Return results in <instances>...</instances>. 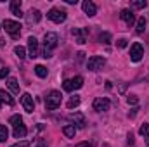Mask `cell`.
<instances>
[{"label":"cell","mask_w":149,"mask_h":147,"mask_svg":"<svg viewBox=\"0 0 149 147\" xmlns=\"http://www.w3.org/2000/svg\"><path fill=\"white\" fill-rule=\"evenodd\" d=\"M146 5H148L146 0H134V2H132V7H134V9H144Z\"/></svg>","instance_id":"27"},{"label":"cell","mask_w":149,"mask_h":147,"mask_svg":"<svg viewBox=\"0 0 149 147\" xmlns=\"http://www.w3.org/2000/svg\"><path fill=\"white\" fill-rule=\"evenodd\" d=\"M81 9H83V12H85L87 16H90V17L97 14V7H95V3L90 2V0H85V2L81 3Z\"/></svg>","instance_id":"14"},{"label":"cell","mask_w":149,"mask_h":147,"mask_svg":"<svg viewBox=\"0 0 149 147\" xmlns=\"http://www.w3.org/2000/svg\"><path fill=\"white\" fill-rule=\"evenodd\" d=\"M76 147H92V144H88V142H81V144H78Z\"/></svg>","instance_id":"34"},{"label":"cell","mask_w":149,"mask_h":147,"mask_svg":"<svg viewBox=\"0 0 149 147\" xmlns=\"http://www.w3.org/2000/svg\"><path fill=\"white\" fill-rule=\"evenodd\" d=\"M5 76H9V69L7 68H2L0 69V78H5Z\"/></svg>","instance_id":"33"},{"label":"cell","mask_w":149,"mask_h":147,"mask_svg":"<svg viewBox=\"0 0 149 147\" xmlns=\"http://www.w3.org/2000/svg\"><path fill=\"white\" fill-rule=\"evenodd\" d=\"M142 55H144V47H142L139 42H135V43L130 47V59H132L134 62H139V61L142 59Z\"/></svg>","instance_id":"7"},{"label":"cell","mask_w":149,"mask_h":147,"mask_svg":"<svg viewBox=\"0 0 149 147\" xmlns=\"http://www.w3.org/2000/svg\"><path fill=\"white\" fill-rule=\"evenodd\" d=\"M57 42H59V37H57L56 33H45V37H43V45H45V49H43V50L52 52V49L57 47Z\"/></svg>","instance_id":"6"},{"label":"cell","mask_w":149,"mask_h":147,"mask_svg":"<svg viewBox=\"0 0 149 147\" xmlns=\"http://www.w3.org/2000/svg\"><path fill=\"white\" fill-rule=\"evenodd\" d=\"M139 133H141V137H144V140H146V144L149 146V123H144V125L141 126V130H139Z\"/></svg>","instance_id":"22"},{"label":"cell","mask_w":149,"mask_h":147,"mask_svg":"<svg viewBox=\"0 0 149 147\" xmlns=\"http://www.w3.org/2000/svg\"><path fill=\"white\" fill-rule=\"evenodd\" d=\"M81 87H83V78L81 76H74L71 80H64V83H63V88L66 92H73V90H78Z\"/></svg>","instance_id":"5"},{"label":"cell","mask_w":149,"mask_h":147,"mask_svg":"<svg viewBox=\"0 0 149 147\" xmlns=\"http://www.w3.org/2000/svg\"><path fill=\"white\" fill-rule=\"evenodd\" d=\"M127 142H128V144H130V146H132V144H134V135H132V133H128V140H127Z\"/></svg>","instance_id":"35"},{"label":"cell","mask_w":149,"mask_h":147,"mask_svg":"<svg viewBox=\"0 0 149 147\" xmlns=\"http://www.w3.org/2000/svg\"><path fill=\"white\" fill-rule=\"evenodd\" d=\"M37 147H47V142H45V140H40L37 144Z\"/></svg>","instance_id":"36"},{"label":"cell","mask_w":149,"mask_h":147,"mask_svg":"<svg viewBox=\"0 0 149 147\" xmlns=\"http://www.w3.org/2000/svg\"><path fill=\"white\" fill-rule=\"evenodd\" d=\"M7 87L12 94H19V85H17V80L16 78H9L7 80Z\"/></svg>","instance_id":"20"},{"label":"cell","mask_w":149,"mask_h":147,"mask_svg":"<svg viewBox=\"0 0 149 147\" xmlns=\"http://www.w3.org/2000/svg\"><path fill=\"white\" fill-rule=\"evenodd\" d=\"M21 104H23V107H24L26 112H33V111H35V102H33V97H31L30 94H23Z\"/></svg>","instance_id":"9"},{"label":"cell","mask_w":149,"mask_h":147,"mask_svg":"<svg viewBox=\"0 0 149 147\" xmlns=\"http://www.w3.org/2000/svg\"><path fill=\"white\" fill-rule=\"evenodd\" d=\"M73 35L76 37V43L83 45V43H87V35H88V30H87V28H83V30L74 28V30H73Z\"/></svg>","instance_id":"13"},{"label":"cell","mask_w":149,"mask_h":147,"mask_svg":"<svg viewBox=\"0 0 149 147\" xmlns=\"http://www.w3.org/2000/svg\"><path fill=\"white\" fill-rule=\"evenodd\" d=\"M47 17L50 19V21H54V23H64L66 21V17H68V14H66V10H63V9H50L49 12H47Z\"/></svg>","instance_id":"3"},{"label":"cell","mask_w":149,"mask_h":147,"mask_svg":"<svg viewBox=\"0 0 149 147\" xmlns=\"http://www.w3.org/2000/svg\"><path fill=\"white\" fill-rule=\"evenodd\" d=\"M106 64V59L101 57V55H92L88 61H87V69L88 71H99L102 69V66Z\"/></svg>","instance_id":"4"},{"label":"cell","mask_w":149,"mask_h":147,"mask_svg":"<svg viewBox=\"0 0 149 147\" xmlns=\"http://www.w3.org/2000/svg\"><path fill=\"white\" fill-rule=\"evenodd\" d=\"M109 106H111V102H109V99H106V97H97V99L94 101V109L99 111V112L109 111Z\"/></svg>","instance_id":"8"},{"label":"cell","mask_w":149,"mask_h":147,"mask_svg":"<svg viewBox=\"0 0 149 147\" xmlns=\"http://www.w3.org/2000/svg\"><path fill=\"white\" fill-rule=\"evenodd\" d=\"M106 88H108V90H111V88H113V85H111V81H106Z\"/></svg>","instance_id":"37"},{"label":"cell","mask_w":149,"mask_h":147,"mask_svg":"<svg viewBox=\"0 0 149 147\" xmlns=\"http://www.w3.org/2000/svg\"><path fill=\"white\" fill-rule=\"evenodd\" d=\"M35 74H37L38 78H47L49 69H47L45 66H42V64H37V66H35Z\"/></svg>","instance_id":"21"},{"label":"cell","mask_w":149,"mask_h":147,"mask_svg":"<svg viewBox=\"0 0 149 147\" xmlns=\"http://www.w3.org/2000/svg\"><path fill=\"white\" fill-rule=\"evenodd\" d=\"M61 99H63L61 92H57V90H52V92L47 95V99H45V106H47V109H50V111L57 109V107L61 106Z\"/></svg>","instance_id":"1"},{"label":"cell","mask_w":149,"mask_h":147,"mask_svg":"<svg viewBox=\"0 0 149 147\" xmlns=\"http://www.w3.org/2000/svg\"><path fill=\"white\" fill-rule=\"evenodd\" d=\"M70 119L73 121L78 128H85V125H87V121H85V116H83L81 112H71V114H70ZM74 125H73V126H74Z\"/></svg>","instance_id":"11"},{"label":"cell","mask_w":149,"mask_h":147,"mask_svg":"<svg viewBox=\"0 0 149 147\" xmlns=\"http://www.w3.org/2000/svg\"><path fill=\"white\" fill-rule=\"evenodd\" d=\"M10 147H30V142L28 140H21V142H17V144H14Z\"/></svg>","instance_id":"31"},{"label":"cell","mask_w":149,"mask_h":147,"mask_svg":"<svg viewBox=\"0 0 149 147\" xmlns=\"http://www.w3.org/2000/svg\"><path fill=\"white\" fill-rule=\"evenodd\" d=\"M120 17L125 21L127 26H134V23H135V16H134V12H132L130 9H123V10L120 12Z\"/></svg>","instance_id":"10"},{"label":"cell","mask_w":149,"mask_h":147,"mask_svg":"<svg viewBox=\"0 0 149 147\" xmlns=\"http://www.w3.org/2000/svg\"><path fill=\"white\" fill-rule=\"evenodd\" d=\"M3 30H5L12 38H17L19 33H21V24H19L17 21H9V19H5V21H3Z\"/></svg>","instance_id":"2"},{"label":"cell","mask_w":149,"mask_h":147,"mask_svg":"<svg viewBox=\"0 0 149 147\" xmlns=\"http://www.w3.org/2000/svg\"><path fill=\"white\" fill-rule=\"evenodd\" d=\"M28 50H30V57L31 59L38 57V40L35 37L28 38Z\"/></svg>","instance_id":"12"},{"label":"cell","mask_w":149,"mask_h":147,"mask_svg":"<svg viewBox=\"0 0 149 147\" xmlns=\"http://www.w3.org/2000/svg\"><path fill=\"white\" fill-rule=\"evenodd\" d=\"M99 40H101L102 43H109V42H111V35H109V33H101V35H99Z\"/></svg>","instance_id":"29"},{"label":"cell","mask_w":149,"mask_h":147,"mask_svg":"<svg viewBox=\"0 0 149 147\" xmlns=\"http://www.w3.org/2000/svg\"><path fill=\"white\" fill-rule=\"evenodd\" d=\"M116 45H118L120 49H125V47H127V40H125V38H120V40L116 42Z\"/></svg>","instance_id":"32"},{"label":"cell","mask_w":149,"mask_h":147,"mask_svg":"<svg viewBox=\"0 0 149 147\" xmlns=\"http://www.w3.org/2000/svg\"><path fill=\"white\" fill-rule=\"evenodd\" d=\"M9 123L16 128V126H19V125H23V118L19 116V114H14V116H10V119H9Z\"/></svg>","instance_id":"25"},{"label":"cell","mask_w":149,"mask_h":147,"mask_svg":"<svg viewBox=\"0 0 149 147\" xmlns=\"http://www.w3.org/2000/svg\"><path fill=\"white\" fill-rule=\"evenodd\" d=\"M40 17H42V14H40L38 9H31V10L26 14V21H28V24H37L38 21H40Z\"/></svg>","instance_id":"15"},{"label":"cell","mask_w":149,"mask_h":147,"mask_svg":"<svg viewBox=\"0 0 149 147\" xmlns=\"http://www.w3.org/2000/svg\"><path fill=\"white\" fill-rule=\"evenodd\" d=\"M146 26H148V21H146V17H144V16H142V17H139V21H137V28H135L137 35H142V33L146 31Z\"/></svg>","instance_id":"19"},{"label":"cell","mask_w":149,"mask_h":147,"mask_svg":"<svg viewBox=\"0 0 149 147\" xmlns=\"http://www.w3.org/2000/svg\"><path fill=\"white\" fill-rule=\"evenodd\" d=\"M14 54H16L19 59H24V57H26V55H24V54H26V50H24V47H21V45H17V47L14 49Z\"/></svg>","instance_id":"26"},{"label":"cell","mask_w":149,"mask_h":147,"mask_svg":"<svg viewBox=\"0 0 149 147\" xmlns=\"http://www.w3.org/2000/svg\"><path fill=\"white\" fill-rule=\"evenodd\" d=\"M2 104H7V106H12L14 104V99L5 90H0V107H2Z\"/></svg>","instance_id":"17"},{"label":"cell","mask_w":149,"mask_h":147,"mask_svg":"<svg viewBox=\"0 0 149 147\" xmlns=\"http://www.w3.org/2000/svg\"><path fill=\"white\" fill-rule=\"evenodd\" d=\"M127 102L135 106V104H139V97H137V95H128V97H127Z\"/></svg>","instance_id":"30"},{"label":"cell","mask_w":149,"mask_h":147,"mask_svg":"<svg viewBox=\"0 0 149 147\" xmlns=\"http://www.w3.org/2000/svg\"><path fill=\"white\" fill-rule=\"evenodd\" d=\"M80 101H81V99H80V95H73V97H71V99L68 101L66 107H68V109H73V107H76V106L80 104Z\"/></svg>","instance_id":"24"},{"label":"cell","mask_w":149,"mask_h":147,"mask_svg":"<svg viewBox=\"0 0 149 147\" xmlns=\"http://www.w3.org/2000/svg\"><path fill=\"white\" fill-rule=\"evenodd\" d=\"M7 137H9L7 128H5L3 125H0V142H5V140H7Z\"/></svg>","instance_id":"28"},{"label":"cell","mask_w":149,"mask_h":147,"mask_svg":"<svg viewBox=\"0 0 149 147\" xmlns=\"http://www.w3.org/2000/svg\"><path fill=\"white\" fill-rule=\"evenodd\" d=\"M14 137L16 139H23V137H26V133H28V128L24 126V125H19V126H16L14 128Z\"/></svg>","instance_id":"18"},{"label":"cell","mask_w":149,"mask_h":147,"mask_svg":"<svg viewBox=\"0 0 149 147\" xmlns=\"http://www.w3.org/2000/svg\"><path fill=\"white\" fill-rule=\"evenodd\" d=\"M63 132H64V135H66L68 139H73L74 133H76V128H74L73 125H66V126L63 128Z\"/></svg>","instance_id":"23"},{"label":"cell","mask_w":149,"mask_h":147,"mask_svg":"<svg viewBox=\"0 0 149 147\" xmlns=\"http://www.w3.org/2000/svg\"><path fill=\"white\" fill-rule=\"evenodd\" d=\"M10 12L16 16V17H23V10H21V0H12L10 2Z\"/></svg>","instance_id":"16"}]
</instances>
